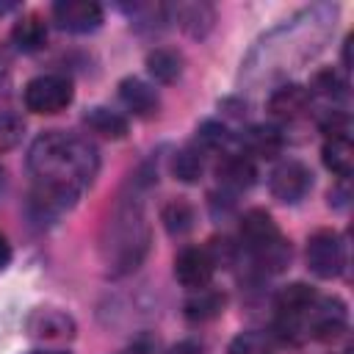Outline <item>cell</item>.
Here are the masks:
<instances>
[{
	"mask_svg": "<svg viewBox=\"0 0 354 354\" xmlns=\"http://www.w3.org/2000/svg\"><path fill=\"white\" fill-rule=\"evenodd\" d=\"M53 19L69 33H94L102 25V6L94 0H61L53 6Z\"/></svg>",
	"mask_w": 354,
	"mask_h": 354,
	"instance_id": "cell-8",
	"label": "cell"
},
{
	"mask_svg": "<svg viewBox=\"0 0 354 354\" xmlns=\"http://www.w3.org/2000/svg\"><path fill=\"white\" fill-rule=\"evenodd\" d=\"M171 11H174L180 28H183L185 33H191L194 39L207 36L210 28H213V22H216V11H213V6H207V3H180V6L171 8Z\"/></svg>",
	"mask_w": 354,
	"mask_h": 354,
	"instance_id": "cell-14",
	"label": "cell"
},
{
	"mask_svg": "<svg viewBox=\"0 0 354 354\" xmlns=\"http://www.w3.org/2000/svg\"><path fill=\"white\" fill-rule=\"evenodd\" d=\"M30 354H66V351H30Z\"/></svg>",
	"mask_w": 354,
	"mask_h": 354,
	"instance_id": "cell-30",
	"label": "cell"
},
{
	"mask_svg": "<svg viewBox=\"0 0 354 354\" xmlns=\"http://www.w3.org/2000/svg\"><path fill=\"white\" fill-rule=\"evenodd\" d=\"M83 124L91 130V133H97V136H102V138H124L127 136V119L119 113V111H111V108H102V105H97V108H91L86 116H83Z\"/></svg>",
	"mask_w": 354,
	"mask_h": 354,
	"instance_id": "cell-17",
	"label": "cell"
},
{
	"mask_svg": "<svg viewBox=\"0 0 354 354\" xmlns=\"http://www.w3.org/2000/svg\"><path fill=\"white\" fill-rule=\"evenodd\" d=\"M230 354H271V348H268V340H266L263 335H257V332H243V335H238V337L232 340Z\"/></svg>",
	"mask_w": 354,
	"mask_h": 354,
	"instance_id": "cell-25",
	"label": "cell"
},
{
	"mask_svg": "<svg viewBox=\"0 0 354 354\" xmlns=\"http://www.w3.org/2000/svg\"><path fill=\"white\" fill-rule=\"evenodd\" d=\"M216 177H218V185L230 194H241V191H249L254 185V163L249 160V155H227L221 158L218 169H216Z\"/></svg>",
	"mask_w": 354,
	"mask_h": 354,
	"instance_id": "cell-13",
	"label": "cell"
},
{
	"mask_svg": "<svg viewBox=\"0 0 354 354\" xmlns=\"http://www.w3.org/2000/svg\"><path fill=\"white\" fill-rule=\"evenodd\" d=\"M147 69L158 83H174L183 75V55L171 47H158L147 55Z\"/></svg>",
	"mask_w": 354,
	"mask_h": 354,
	"instance_id": "cell-18",
	"label": "cell"
},
{
	"mask_svg": "<svg viewBox=\"0 0 354 354\" xmlns=\"http://www.w3.org/2000/svg\"><path fill=\"white\" fill-rule=\"evenodd\" d=\"M25 329L30 337L36 340H50V343H64V340H72L75 337V318L66 315L64 310H55V307H39L28 315L25 321Z\"/></svg>",
	"mask_w": 354,
	"mask_h": 354,
	"instance_id": "cell-10",
	"label": "cell"
},
{
	"mask_svg": "<svg viewBox=\"0 0 354 354\" xmlns=\"http://www.w3.org/2000/svg\"><path fill=\"white\" fill-rule=\"evenodd\" d=\"M315 94H321V97H332V100H337V97H346V80L335 72V69H321L315 77H313V86H310ZM310 91V94H313Z\"/></svg>",
	"mask_w": 354,
	"mask_h": 354,
	"instance_id": "cell-23",
	"label": "cell"
},
{
	"mask_svg": "<svg viewBox=\"0 0 354 354\" xmlns=\"http://www.w3.org/2000/svg\"><path fill=\"white\" fill-rule=\"evenodd\" d=\"M243 147L252 152V155H263V158H274L282 147V136L277 127H268V124H254L243 133Z\"/></svg>",
	"mask_w": 354,
	"mask_h": 354,
	"instance_id": "cell-20",
	"label": "cell"
},
{
	"mask_svg": "<svg viewBox=\"0 0 354 354\" xmlns=\"http://www.w3.org/2000/svg\"><path fill=\"white\" fill-rule=\"evenodd\" d=\"M100 155L83 136L47 130L28 152V171L33 177L30 210L36 218H53L94 183Z\"/></svg>",
	"mask_w": 354,
	"mask_h": 354,
	"instance_id": "cell-1",
	"label": "cell"
},
{
	"mask_svg": "<svg viewBox=\"0 0 354 354\" xmlns=\"http://www.w3.org/2000/svg\"><path fill=\"white\" fill-rule=\"evenodd\" d=\"M122 354H155V346L147 340V337H141L138 343H133L127 351H122Z\"/></svg>",
	"mask_w": 354,
	"mask_h": 354,
	"instance_id": "cell-28",
	"label": "cell"
},
{
	"mask_svg": "<svg viewBox=\"0 0 354 354\" xmlns=\"http://www.w3.org/2000/svg\"><path fill=\"white\" fill-rule=\"evenodd\" d=\"M149 252V224L136 191L122 194L108 213L100 235V254L111 277H124L141 266Z\"/></svg>",
	"mask_w": 354,
	"mask_h": 354,
	"instance_id": "cell-2",
	"label": "cell"
},
{
	"mask_svg": "<svg viewBox=\"0 0 354 354\" xmlns=\"http://www.w3.org/2000/svg\"><path fill=\"white\" fill-rule=\"evenodd\" d=\"M346 304L340 299H329V296H315L313 304L299 315V321L288 329L285 340L290 343H299V340H307V337H315V340H332L337 337L343 329H346Z\"/></svg>",
	"mask_w": 354,
	"mask_h": 354,
	"instance_id": "cell-4",
	"label": "cell"
},
{
	"mask_svg": "<svg viewBox=\"0 0 354 354\" xmlns=\"http://www.w3.org/2000/svg\"><path fill=\"white\" fill-rule=\"evenodd\" d=\"M72 80L66 75H39L25 86V108L33 113H58L72 102Z\"/></svg>",
	"mask_w": 354,
	"mask_h": 354,
	"instance_id": "cell-5",
	"label": "cell"
},
{
	"mask_svg": "<svg viewBox=\"0 0 354 354\" xmlns=\"http://www.w3.org/2000/svg\"><path fill=\"white\" fill-rule=\"evenodd\" d=\"M19 136H22V122L11 113H0V149L14 147Z\"/></svg>",
	"mask_w": 354,
	"mask_h": 354,
	"instance_id": "cell-26",
	"label": "cell"
},
{
	"mask_svg": "<svg viewBox=\"0 0 354 354\" xmlns=\"http://www.w3.org/2000/svg\"><path fill=\"white\" fill-rule=\"evenodd\" d=\"M224 293L213 290V288H199L194 290V296L185 301V315L191 321H210L224 310Z\"/></svg>",
	"mask_w": 354,
	"mask_h": 354,
	"instance_id": "cell-19",
	"label": "cell"
},
{
	"mask_svg": "<svg viewBox=\"0 0 354 354\" xmlns=\"http://www.w3.org/2000/svg\"><path fill=\"white\" fill-rule=\"evenodd\" d=\"M213 271H216V260L207 246H185L174 257V277L188 290L207 288L213 279Z\"/></svg>",
	"mask_w": 354,
	"mask_h": 354,
	"instance_id": "cell-7",
	"label": "cell"
},
{
	"mask_svg": "<svg viewBox=\"0 0 354 354\" xmlns=\"http://www.w3.org/2000/svg\"><path fill=\"white\" fill-rule=\"evenodd\" d=\"M169 354H202V346L196 340H180Z\"/></svg>",
	"mask_w": 354,
	"mask_h": 354,
	"instance_id": "cell-27",
	"label": "cell"
},
{
	"mask_svg": "<svg viewBox=\"0 0 354 354\" xmlns=\"http://www.w3.org/2000/svg\"><path fill=\"white\" fill-rule=\"evenodd\" d=\"M307 268L321 279H335L346 268V246L337 232L318 230L307 241Z\"/></svg>",
	"mask_w": 354,
	"mask_h": 354,
	"instance_id": "cell-6",
	"label": "cell"
},
{
	"mask_svg": "<svg viewBox=\"0 0 354 354\" xmlns=\"http://www.w3.org/2000/svg\"><path fill=\"white\" fill-rule=\"evenodd\" d=\"M160 221H163V227H166L169 235H185L194 227L196 213H194V207L185 199H171V202L163 205Z\"/></svg>",
	"mask_w": 354,
	"mask_h": 354,
	"instance_id": "cell-21",
	"label": "cell"
},
{
	"mask_svg": "<svg viewBox=\"0 0 354 354\" xmlns=\"http://www.w3.org/2000/svg\"><path fill=\"white\" fill-rule=\"evenodd\" d=\"M321 158H324V166L337 174L340 180L351 177V169H354V149H351V141L348 136H329L324 149H321Z\"/></svg>",
	"mask_w": 354,
	"mask_h": 354,
	"instance_id": "cell-16",
	"label": "cell"
},
{
	"mask_svg": "<svg viewBox=\"0 0 354 354\" xmlns=\"http://www.w3.org/2000/svg\"><path fill=\"white\" fill-rule=\"evenodd\" d=\"M310 88L307 86H299V83H288V86H279L271 97H268V111L277 116V119H285V122H293L299 116L307 113L310 108Z\"/></svg>",
	"mask_w": 354,
	"mask_h": 354,
	"instance_id": "cell-12",
	"label": "cell"
},
{
	"mask_svg": "<svg viewBox=\"0 0 354 354\" xmlns=\"http://www.w3.org/2000/svg\"><path fill=\"white\" fill-rule=\"evenodd\" d=\"M230 141V130L218 122H205L199 130H196V147L205 152V149H221L224 144Z\"/></svg>",
	"mask_w": 354,
	"mask_h": 354,
	"instance_id": "cell-24",
	"label": "cell"
},
{
	"mask_svg": "<svg viewBox=\"0 0 354 354\" xmlns=\"http://www.w3.org/2000/svg\"><path fill=\"white\" fill-rule=\"evenodd\" d=\"M271 194L279 202H299L307 196L310 185H313V171L301 163V160H282L274 171H271Z\"/></svg>",
	"mask_w": 354,
	"mask_h": 354,
	"instance_id": "cell-9",
	"label": "cell"
},
{
	"mask_svg": "<svg viewBox=\"0 0 354 354\" xmlns=\"http://www.w3.org/2000/svg\"><path fill=\"white\" fill-rule=\"evenodd\" d=\"M241 246L266 271H282L290 260V243L282 238L277 221L260 207H252V210L243 213V218H241Z\"/></svg>",
	"mask_w": 354,
	"mask_h": 354,
	"instance_id": "cell-3",
	"label": "cell"
},
{
	"mask_svg": "<svg viewBox=\"0 0 354 354\" xmlns=\"http://www.w3.org/2000/svg\"><path fill=\"white\" fill-rule=\"evenodd\" d=\"M171 171L183 183H196L202 177V171H205V155H202V149L199 147H183L174 155V160H171Z\"/></svg>",
	"mask_w": 354,
	"mask_h": 354,
	"instance_id": "cell-22",
	"label": "cell"
},
{
	"mask_svg": "<svg viewBox=\"0 0 354 354\" xmlns=\"http://www.w3.org/2000/svg\"><path fill=\"white\" fill-rule=\"evenodd\" d=\"M11 41L17 50L22 53H36L44 47L47 41V25L39 14H25L19 22H14L11 28Z\"/></svg>",
	"mask_w": 354,
	"mask_h": 354,
	"instance_id": "cell-15",
	"label": "cell"
},
{
	"mask_svg": "<svg viewBox=\"0 0 354 354\" xmlns=\"http://www.w3.org/2000/svg\"><path fill=\"white\" fill-rule=\"evenodd\" d=\"M11 263V246H8V241H6V235L0 232V271L6 268Z\"/></svg>",
	"mask_w": 354,
	"mask_h": 354,
	"instance_id": "cell-29",
	"label": "cell"
},
{
	"mask_svg": "<svg viewBox=\"0 0 354 354\" xmlns=\"http://www.w3.org/2000/svg\"><path fill=\"white\" fill-rule=\"evenodd\" d=\"M119 100H122V105H124L133 116H141V119L155 116L158 108H160L158 91H155L149 83L138 80V77H124V80L119 83Z\"/></svg>",
	"mask_w": 354,
	"mask_h": 354,
	"instance_id": "cell-11",
	"label": "cell"
}]
</instances>
